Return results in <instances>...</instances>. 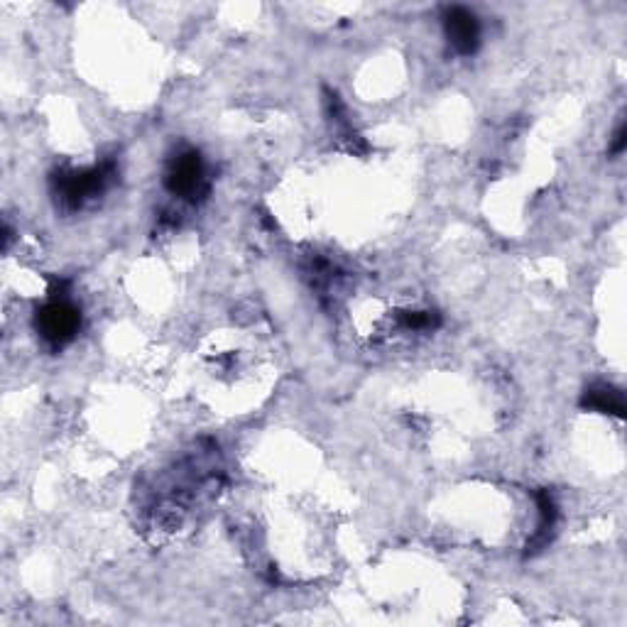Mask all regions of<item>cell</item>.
Instances as JSON below:
<instances>
[{"label":"cell","instance_id":"6da1fadb","mask_svg":"<svg viewBox=\"0 0 627 627\" xmlns=\"http://www.w3.org/2000/svg\"><path fill=\"white\" fill-rule=\"evenodd\" d=\"M113 177H116V165L113 162H101L96 167L59 172L54 177V196L67 209H81L86 201L96 199L98 194L106 192Z\"/></svg>","mask_w":627,"mask_h":627},{"label":"cell","instance_id":"7a4b0ae2","mask_svg":"<svg viewBox=\"0 0 627 627\" xmlns=\"http://www.w3.org/2000/svg\"><path fill=\"white\" fill-rule=\"evenodd\" d=\"M165 187L172 196H179L184 201H196L206 199L211 184L206 177V165L204 157L196 150H182L169 160L167 174H165Z\"/></svg>","mask_w":627,"mask_h":627},{"label":"cell","instance_id":"3957f363","mask_svg":"<svg viewBox=\"0 0 627 627\" xmlns=\"http://www.w3.org/2000/svg\"><path fill=\"white\" fill-rule=\"evenodd\" d=\"M37 334L52 348L67 346L74 341L81 329V309L76 307L67 294H54L52 299L35 316Z\"/></svg>","mask_w":627,"mask_h":627},{"label":"cell","instance_id":"277c9868","mask_svg":"<svg viewBox=\"0 0 627 627\" xmlns=\"http://www.w3.org/2000/svg\"><path fill=\"white\" fill-rule=\"evenodd\" d=\"M444 32L449 45L454 47V52L461 54V57H471L478 49V45H481V23H478V18L471 10L461 8V5L446 8Z\"/></svg>","mask_w":627,"mask_h":627},{"label":"cell","instance_id":"5b68a950","mask_svg":"<svg viewBox=\"0 0 627 627\" xmlns=\"http://www.w3.org/2000/svg\"><path fill=\"white\" fill-rule=\"evenodd\" d=\"M583 407L588 410H596L603 414H613V417H623L625 414V400H623V392L613 385H593L583 392Z\"/></svg>","mask_w":627,"mask_h":627},{"label":"cell","instance_id":"8992f818","mask_svg":"<svg viewBox=\"0 0 627 627\" xmlns=\"http://www.w3.org/2000/svg\"><path fill=\"white\" fill-rule=\"evenodd\" d=\"M537 505H539V525L537 534L532 537V542L527 544V552H539L542 547H547L549 539H552L556 520H559V510H556V503L552 495L547 490L537 493Z\"/></svg>","mask_w":627,"mask_h":627},{"label":"cell","instance_id":"52a82bcc","mask_svg":"<svg viewBox=\"0 0 627 627\" xmlns=\"http://www.w3.org/2000/svg\"><path fill=\"white\" fill-rule=\"evenodd\" d=\"M439 314L436 312H405L402 314V326L407 331H429L439 326Z\"/></svg>","mask_w":627,"mask_h":627},{"label":"cell","instance_id":"ba28073f","mask_svg":"<svg viewBox=\"0 0 627 627\" xmlns=\"http://www.w3.org/2000/svg\"><path fill=\"white\" fill-rule=\"evenodd\" d=\"M625 145H627V128H625V123H620L613 135V143H610V155H620V152L625 150Z\"/></svg>","mask_w":627,"mask_h":627}]
</instances>
